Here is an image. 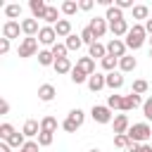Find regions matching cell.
I'll list each match as a JSON object with an SVG mask.
<instances>
[{"label": "cell", "mask_w": 152, "mask_h": 152, "mask_svg": "<svg viewBox=\"0 0 152 152\" xmlns=\"http://www.w3.org/2000/svg\"><path fill=\"white\" fill-rule=\"evenodd\" d=\"M145 26L142 24H133L131 26V31L126 33V48H131V50H138V48H142V43H145Z\"/></svg>", "instance_id": "cell-1"}, {"label": "cell", "mask_w": 152, "mask_h": 152, "mask_svg": "<svg viewBox=\"0 0 152 152\" xmlns=\"http://www.w3.org/2000/svg\"><path fill=\"white\" fill-rule=\"evenodd\" d=\"M126 135L131 138V142H140V145H145V142L150 140V135H152V128H150L147 124H133V126L128 128Z\"/></svg>", "instance_id": "cell-2"}, {"label": "cell", "mask_w": 152, "mask_h": 152, "mask_svg": "<svg viewBox=\"0 0 152 152\" xmlns=\"http://www.w3.org/2000/svg\"><path fill=\"white\" fill-rule=\"evenodd\" d=\"M36 52H38V40L33 36H26L19 43V57H33Z\"/></svg>", "instance_id": "cell-3"}, {"label": "cell", "mask_w": 152, "mask_h": 152, "mask_svg": "<svg viewBox=\"0 0 152 152\" xmlns=\"http://www.w3.org/2000/svg\"><path fill=\"white\" fill-rule=\"evenodd\" d=\"M90 116H93L97 124H109V121H112V109H109L107 104H95L93 112H90Z\"/></svg>", "instance_id": "cell-4"}, {"label": "cell", "mask_w": 152, "mask_h": 152, "mask_svg": "<svg viewBox=\"0 0 152 152\" xmlns=\"http://www.w3.org/2000/svg\"><path fill=\"white\" fill-rule=\"evenodd\" d=\"M107 55H112V57H116V59L126 57V43L119 40V38H112V40L107 43Z\"/></svg>", "instance_id": "cell-5"}, {"label": "cell", "mask_w": 152, "mask_h": 152, "mask_svg": "<svg viewBox=\"0 0 152 152\" xmlns=\"http://www.w3.org/2000/svg\"><path fill=\"white\" fill-rule=\"evenodd\" d=\"M19 31H21V24L19 21H5L2 24V38H7V40L19 38Z\"/></svg>", "instance_id": "cell-6"}, {"label": "cell", "mask_w": 152, "mask_h": 152, "mask_svg": "<svg viewBox=\"0 0 152 152\" xmlns=\"http://www.w3.org/2000/svg\"><path fill=\"white\" fill-rule=\"evenodd\" d=\"M55 38H57L55 26H43L40 33H38V40H40L43 45H55Z\"/></svg>", "instance_id": "cell-7"}, {"label": "cell", "mask_w": 152, "mask_h": 152, "mask_svg": "<svg viewBox=\"0 0 152 152\" xmlns=\"http://www.w3.org/2000/svg\"><path fill=\"white\" fill-rule=\"evenodd\" d=\"M28 7H31V14H33V19H43V17H45V12H48V5H45V0H31V2H28Z\"/></svg>", "instance_id": "cell-8"}, {"label": "cell", "mask_w": 152, "mask_h": 152, "mask_svg": "<svg viewBox=\"0 0 152 152\" xmlns=\"http://www.w3.org/2000/svg\"><path fill=\"white\" fill-rule=\"evenodd\" d=\"M104 86H107V76H102V74H97V71H95V74H93V76L88 78V88H90L93 93L102 90Z\"/></svg>", "instance_id": "cell-9"}, {"label": "cell", "mask_w": 152, "mask_h": 152, "mask_svg": "<svg viewBox=\"0 0 152 152\" xmlns=\"http://www.w3.org/2000/svg\"><path fill=\"white\" fill-rule=\"evenodd\" d=\"M55 33H57V38H69L71 36V21L69 19H59L55 24Z\"/></svg>", "instance_id": "cell-10"}, {"label": "cell", "mask_w": 152, "mask_h": 152, "mask_svg": "<svg viewBox=\"0 0 152 152\" xmlns=\"http://www.w3.org/2000/svg\"><path fill=\"white\" fill-rule=\"evenodd\" d=\"M90 28H93V33H95V38H102L104 33H107V21L104 19H100V17H95V19H90V24H88Z\"/></svg>", "instance_id": "cell-11"}, {"label": "cell", "mask_w": 152, "mask_h": 152, "mask_svg": "<svg viewBox=\"0 0 152 152\" xmlns=\"http://www.w3.org/2000/svg\"><path fill=\"white\" fill-rule=\"evenodd\" d=\"M140 104H142L140 95L131 93V95H126V97H124V102H121V109H124V112H131V109H135V107H140Z\"/></svg>", "instance_id": "cell-12"}, {"label": "cell", "mask_w": 152, "mask_h": 152, "mask_svg": "<svg viewBox=\"0 0 152 152\" xmlns=\"http://www.w3.org/2000/svg\"><path fill=\"white\" fill-rule=\"evenodd\" d=\"M128 128H131V124H128V116H126V114L114 116V135H121V133H126Z\"/></svg>", "instance_id": "cell-13"}, {"label": "cell", "mask_w": 152, "mask_h": 152, "mask_svg": "<svg viewBox=\"0 0 152 152\" xmlns=\"http://www.w3.org/2000/svg\"><path fill=\"white\" fill-rule=\"evenodd\" d=\"M76 66H78L83 74H88V76L95 74V59H93V57H81V59L76 62Z\"/></svg>", "instance_id": "cell-14"}, {"label": "cell", "mask_w": 152, "mask_h": 152, "mask_svg": "<svg viewBox=\"0 0 152 152\" xmlns=\"http://www.w3.org/2000/svg\"><path fill=\"white\" fill-rule=\"evenodd\" d=\"M21 31H24L26 36H36V33H40L36 19H24V21H21Z\"/></svg>", "instance_id": "cell-15"}, {"label": "cell", "mask_w": 152, "mask_h": 152, "mask_svg": "<svg viewBox=\"0 0 152 152\" xmlns=\"http://www.w3.org/2000/svg\"><path fill=\"white\" fill-rule=\"evenodd\" d=\"M109 31L114 33V36H126L131 28H128V24H126V19H121V21H112L109 24Z\"/></svg>", "instance_id": "cell-16"}, {"label": "cell", "mask_w": 152, "mask_h": 152, "mask_svg": "<svg viewBox=\"0 0 152 152\" xmlns=\"http://www.w3.org/2000/svg\"><path fill=\"white\" fill-rule=\"evenodd\" d=\"M107 86H109L112 90H119V88L124 86V76H121L119 71H112V74H107Z\"/></svg>", "instance_id": "cell-17"}, {"label": "cell", "mask_w": 152, "mask_h": 152, "mask_svg": "<svg viewBox=\"0 0 152 152\" xmlns=\"http://www.w3.org/2000/svg\"><path fill=\"white\" fill-rule=\"evenodd\" d=\"M38 97H40L43 102H50V100L55 97V86H50V83H43V86L38 88Z\"/></svg>", "instance_id": "cell-18"}, {"label": "cell", "mask_w": 152, "mask_h": 152, "mask_svg": "<svg viewBox=\"0 0 152 152\" xmlns=\"http://www.w3.org/2000/svg\"><path fill=\"white\" fill-rule=\"evenodd\" d=\"M52 66H55V71H57V74H71V69H74V66H71V62H69V57H64V59H55V64H52Z\"/></svg>", "instance_id": "cell-19"}, {"label": "cell", "mask_w": 152, "mask_h": 152, "mask_svg": "<svg viewBox=\"0 0 152 152\" xmlns=\"http://www.w3.org/2000/svg\"><path fill=\"white\" fill-rule=\"evenodd\" d=\"M24 135H38L40 133V124L36 121V119H28L26 124H24V131H21Z\"/></svg>", "instance_id": "cell-20"}, {"label": "cell", "mask_w": 152, "mask_h": 152, "mask_svg": "<svg viewBox=\"0 0 152 152\" xmlns=\"http://www.w3.org/2000/svg\"><path fill=\"white\" fill-rule=\"evenodd\" d=\"M135 64H138V62H135V57H131V55H126V57L119 59V69H121V71H133Z\"/></svg>", "instance_id": "cell-21"}, {"label": "cell", "mask_w": 152, "mask_h": 152, "mask_svg": "<svg viewBox=\"0 0 152 152\" xmlns=\"http://www.w3.org/2000/svg\"><path fill=\"white\" fill-rule=\"evenodd\" d=\"M90 57H100V59H104V57H107V48H104L102 43L95 40V43L90 45Z\"/></svg>", "instance_id": "cell-22"}, {"label": "cell", "mask_w": 152, "mask_h": 152, "mask_svg": "<svg viewBox=\"0 0 152 152\" xmlns=\"http://www.w3.org/2000/svg\"><path fill=\"white\" fill-rule=\"evenodd\" d=\"M38 62H40L43 66L55 64V55H52V50H40V52H38Z\"/></svg>", "instance_id": "cell-23"}, {"label": "cell", "mask_w": 152, "mask_h": 152, "mask_svg": "<svg viewBox=\"0 0 152 152\" xmlns=\"http://www.w3.org/2000/svg\"><path fill=\"white\" fill-rule=\"evenodd\" d=\"M40 131L55 133V131H57V119H55V116H45V119L40 121Z\"/></svg>", "instance_id": "cell-24"}, {"label": "cell", "mask_w": 152, "mask_h": 152, "mask_svg": "<svg viewBox=\"0 0 152 152\" xmlns=\"http://www.w3.org/2000/svg\"><path fill=\"white\" fill-rule=\"evenodd\" d=\"M104 19H109V24H112V21H121V19H124V12H121L116 5H114V7H107V17H104Z\"/></svg>", "instance_id": "cell-25"}, {"label": "cell", "mask_w": 152, "mask_h": 152, "mask_svg": "<svg viewBox=\"0 0 152 152\" xmlns=\"http://www.w3.org/2000/svg\"><path fill=\"white\" fill-rule=\"evenodd\" d=\"M5 14L10 17V21H14L19 14H21V5H17V2H12V5H7L5 7Z\"/></svg>", "instance_id": "cell-26"}, {"label": "cell", "mask_w": 152, "mask_h": 152, "mask_svg": "<svg viewBox=\"0 0 152 152\" xmlns=\"http://www.w3.org/2000/svg\"><path fill=\"white\" fill-rule=\"evenodd\" d=\"M57 17H59V10H57V7H52V5H48V12H45V17H43V19H45L48 24H57V21H59Z\"/></svg>", "instance_id": "cell-27"}, {"label": "cell", "mask_w": 152, "mask_h": 152, "mask_svg": "<svg viewBox=\"0 0 152 152\" xmlns=\"http://www.w3.org/2000/svg\"><path fill=\"white\" fill-rule=\"evenodd\" d=\"M64 45H66V50H78V48L83 45V40H81V36L71 33V36L66 38V43H64Z\"/></svg>", "instance_id": "cell-28"}, {"label": "cell", "mask_w": 152, "mask_h": 152, "mask_svg": "<svg viewBox=\"0 0 152 152\" xmlns=\"http://www.w3.org/2000/svg\"><path fill=\"white\" fill-rule=\"evenodd\" d=\"M7 145H10V147H17V150H21V147L26 145V142H24V133H14V135L7 140Z\"/></svg>", "instance_id": "cell-29"}, {"label": "cell", "mask_w": 152, "mask_h": 152, "mask_svg": "<svg viewBox=\"0 0 152 152\" xmlns=\"http://www.w3.org/2000/svg\"><path fill=\"white\" fill-rule=\"evenodd\" d=\"M76 10H78V2H74V0H66V2H62V12H64L66 17L76 14Z\"/></svg>", "instance_id": "cell-30"}, {"label": "cell", "mask_w": 152, "mask_h": 152, "mask_svg": "<svg viewBox=\"0 0 152 152\" xmlns=\"http://www.w3.org/2000/svg\"><path fill=\"white\" fill-rule=\"evenodd\" d=\"M66 52H69L66 45H62V43H55V45H52V55H55V59H64Z\"/></svg>", "instance_id": "cell-31"}, {"label": "cell", "mask_w": 152, "mask_h": 152, "mask_svg": "<svg viewBox=\"0 0 152 152\" xmlns=\"http://www.w3.org/2000/svg\"><path fill=\"white\" fill-rule=\"evenodd\" d=\"M116 64H119V59H116V57H112V55H107V57L102 59V69H104V71H109V74L114 71V66H116Z\"/></svg>", "instance_id": "cell-32"}, {"label": "cell", "mask_w": 152, "mask_h": 152, "mask_svg": "<svg viewBox=\"0 0 152 152\" xmlns=\"http://www.w3.org/2000/svg\"><path fill=\"white\" fill-rule=\"evenodd\" d=\"M88 78H90V76H88V74H83L78 66H74V69H71V81H74V83H83V81H88Z\"/></svg>", "instance_id": "cell-33"}, {"label": "cell", "mask_w": 152, "mask_h": 152, "mask_svg": "<svg viewBox=\"0 0 152 152\" xmlns=\"http://www.w3.org/2000/svg\"><path fill=\"white\" fill-rule=\"evenodd\" d=\"M12 135H14V126H12V124H2V126H0V138L7 142Z\"/></svg>", "instance_id": "cell-34"}, {"label": "cell", "mask_w": 152, "mask_h": 152, "mask_svg": "<svg viewBox=\"0 0 152 152\" xmlns=\"http://www.w3.org/2000/svg\"><path fill=\"white\" fill-rule=\"evenodd\" d=\"M52 138H55L52 133L40 131V133H38V145H40V147H48V145H52Z\"/></svg>", "instance_id": "cell-35"}, {"label": "cell", "mask_w": 152, "mask_h": 152, "mask_svg": "<svg viewBox=\"0 0 152 152\" xmlns=\"http://www.w3.org/2000/svg\"><path fill=\"white\" fill-rule=\"evenodd\" d=\"M81 40H83V43H88V45H93V43H95V33H93V28H90V26H86V28L81 31Z\"/></svg>", "instance_id": "cell-36"}, {"label": "cell", "mask_w": 152, "mask_h": 152, "mask_svg": "<svg viewBox=\"0 0 152 152\" xmlns=\"http://www.w3.org/2000/svg\"><path fill=\"white\" fill-rule=\"evenodd\" d=\"M121 102H124L121 95H109V97H107V107H109V109H121Z\"/></svg>", "instance_id": "cell-37"}, {"label": "cell", "mask_w": 152, "mask_h": 152, "mask_svg": "<svg viewBox=\"0 0 152 152\" xmlns=\"http://www.w3.org/2000/svg\"><path fill=\"white\" fill-rule=\"evenodd\" d=\"M147 14H150V10H147L145 5H135V7H133V17H135V19H147Z\"/></svg>", "instance_id": "cell-38"}, {"label": "cell", "mask_w": 152, "mask_h": 152, "mask_svg": "<svg viewBox=\"0 0 152 152\" xmlns=\"http://www.w3.org/2000/svg\"><path fill=\"white\" fill-rule=\"evenodd\" d=\"M114 145H116V147H131V138H128L126 133H121V135H114Z\"/></svg>", "instance_id": "cell-39"}, {"label": "cell", "mask_w": 152, "mask_h": 152, "mask_svg": "<svg viewBox=\"0 0 152 152\" xmlns=\"http://www.w3.org/2000/svg\"><path fill=\"white\" fill-rule=\"evenodd\" d=\"M145 90H147V81H145V78L133 81V93H135V95H140V93H145Z\"/></svg>", "instance_id": "cell-40"}, {"label": "cell", "mask_w": 152, "mask_h": 152, "mask_svg": "<svg viewBox=\"0 0 152 152\" xmlns=\"http://www.w3.org/2000/svg\"><path fill=\"white\" fill-rule=\"evenodd\" d=\"M69 119H71V121H76V126H81V124H83V119H86V114H83L81 109H71V112H69Z\"/></svg>", "instance_id": "cell-41"}, {"label": "cell", "mask_w": 152, "mask_h": 152, "mask_svg": "<svg viewBox=\"0 0 152 152\" xmlns=\"http://www.w3.org/2000/svg\"><path fill=\"white\" fill-rule=\"evenodd\" d=\"M142 114H145V119L152 121V97H147V100L142 102Z\"/></svg>", "instance_id": "cell-42"}, {"label": "cell", "mask_w": 152, "mask_h": 152, "mask_svg": "<svg viewBox=\"0 0 152 152\" xmlns=\"http://www.w3.org/2000/svg\"><path fill=\"white\" fill-rule=\"evenodd\" d=\"M62 128H64L66 133H76V128H78V126H76V121H71V119H66V121L62 124Z\"/></svg>", "instance_id": "cell-43"}, {"label": "cell", "mask_w": 152, "mask_h": 152, "mask_svg": "<svg viewBox=\"0 0 152 152\" xmlns=\"http://www.w3.org/2000/svg\"><path fill=\"white\" fill-rule=\"evenodd\" d=\"M19 152H38V142H26Z\"/></svg>", "instance_id": "cell-44"}, {"label": "cell", "mask_w": 152, "mask_h": 152, "mask_svg": "<svg viewBox=\"0 0 152 152\" xmlns=\"http://www.w3.org/2000/svg\"><path fill=\"white\" fill-rule=\"evenodd\" d=\"M7 50H10V40L0 38V55H7Z\"/></svg>", "instance_id": "cell-45"}, {"label": "cell", "mask_w": 152, "mask_h": 152, "mask_svg": "<svg viewBox=\"0 0 152 152\" xmlns=\"http://www.w3.org/2000/svg\"><path fill=\"white\" fill-rule=\"evenodd\" d=\"M116 7H119V10H126V7H133V0H116Z\"/></svg>", "instance_id": "cell-46"}, {"label": "cell", "mask_w": 152, "mask_h": 152, "mask_svg": "<svg viewBox=\"0 0 152 152\" xmlns=\"http://www.w3.org/2000/svg\"><path fill=\"white\" fill-rule=\"evenodd\" d=\"M78 10H86V12L93 10V0H81V2H78Z\"/></svg>", "instance_id": "cell-47"}, {"label": "cell", "mask_w": 152, "mask_h": 152, "mask_svg": "<svg viewBox=\"0 0 152 152\" xmlns=\"http://www.w3.org/2000/svg\"><path fill=\"white\" fill-rule=\"evenodd\" d=\"M7 112H10V102L2 100V102H0V114H7Z\"/></svg>", "instance_id": "cell-48"}, {"label": "cell", "mask_w": 152, "mask_h": 152, "mask_svg": "<svg viewBox=\"0 0 152 152\" xmlns=\"http://www.w3.org/2000/svg\"><path fill=\"white\" fill-rule=\"evenodd\" d=\"M128 152H142V145H140V142H131Z\"/></svg>", "instance_id": "cell-49"}, {"label": "cell", "mask_w": 152, "mask_h": 152, "mask_svg": "<svg viewBox=\"0 0 152 152\" xmlns=\"http://www.w3.org/2000/svg\"><path fill=\"white\" fill-rule=\"evenodd\" d=\"M10 150H12V147H10L7 142H0V152H10Z\"/></svg>", "instance_id": "cell-50"}, {"label": "cell", "mask_w": 152, "mask_h": 152, "mask_svg": "<svg viewBox=\"0 0 152 152\" xmlns=\"http://www.w3.org/2000/svg\"><path fill=\"white\" fill-rule=\"evenodd\" d=\"M145 31L152 36V19H147V24H145Z\"/></svg>", "instance_id": "cell-51"}, {"label": "cell", "mask_w": 152, "mask_h": 152, "mask_svg": "<svg viewBox=\"0 0 152 152\" xmlns=\"http://www.w3.org/2000/svg\"><path fill=\"white\" fill-rule=\"evenodd\" d=\"M142 152H152V147L150 145H142Z\"/></svg>", "instance_id": "cell-52"}, {"label": "cell", "mask_w": 152, "mask_h": 152, "mask_svg": "<svg viewBox=\"0 0 152 152\" xmlns=\"http://www.w3.org/2000/svg\"><path fill=\"white\" fill-rule=\"evenodd\" d=\"M150 57H152V48H150Z\"/></svg>", "instance_id": "cell-53"}, {"label": "cell", "mask_w": 152, "mask_h": 152, "mask_svg": "<svg viewBox=\"0 0 152 152\" xmlns=\"http://www.w3.org/2000/svg\"><path fill=\"white\" fill-rule=\"evenodd\" d=\"M90 152H100V150H90Z\"/></svg>", "instance_id": "cell-54"}]
</instances>
